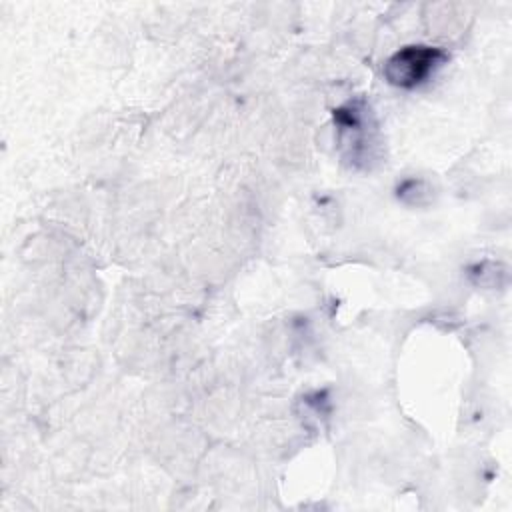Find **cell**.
Here are the masks:
<instances>
[{
  "label": "cell",
  "instance_id": "277c9868",
  "mask_svg": "<svg viewBox=\"0 0 512 512\" xmlns=\"http://www.w3.org/2000/svg\"><path fill=\"white\" fill-rule=\"evenodd\" d=\"M470 278H472L474 284H478V286L494 288V286H500V278L506 280V270H504L500 264L482 262V264H476V266L470 270Z\"/></svg>",
  "mask_w": 512,
  "mask_h": 512
},
{
  "label": "cell",
  "instance_id": "7a4b0ae2",
  "mask_svg": "<svg viewBox=\"0 0 512 512\" xmlns=\"http://www.w3.org/2000/svg\"><path fill=\"white\" fill-rule=\"evenodd\" d=\"M448 62L442 48L412 44L394 52L384 64V78L398 88H416Z\"/></svg>",
  "mask_w": 512,
  "mask_h": 512
},
{
  "label": "cell",
  "instance_id": "6da1fadb",
  "mask_svg": "<svg viewBox=\"0 0 512 512\" xmlns=\"http://www.w3.org/2000/svg\"><path fill=\"white\" fill-rule=\"evenodd\" d=\"M334 124L338 128V144L342 146L344 158L356 168H370L378 148L370 108H366L362 100L348 102L334 110Z\"/></svg>",
  "mask_w": 512,
  "mask_h": 512
},
{
  "label": "cell",
  "instance_id": "3957f363",
  "mask_svg": "<svg viewBox=\"0 0 512 512\" xmlns=\"http://www.w3.org/2000/svg\"><path fill=\"white\" fill-rule=\"evenodd\" d=\"M430 184L424 178H406L398 184L396 196L408 206H424L430 202Z\"/></svg>",
  "mask_w": 512,
  "mask_h": 512
}]
</instances>
